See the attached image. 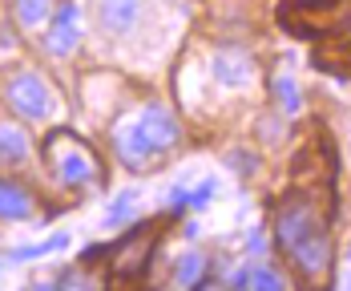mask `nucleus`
Here are the masks:
<instances>
[{"label":"nucleus","instance_id":"obj_14","mask_svg":"<svg viewBox=\"0 0 351 291\" xmlns=\"http://www.w3.org/2000/svg\"><path fill=\"white\" fill-rule=\"evenodd\" d=\"M202 267H206V259H202V255H186V259L178 263L174 283H178V288H194V283H202Z\"/></svg>","mask_w":351,"mask_h":291},{"label":"nucleus","instance_id":"obj_17","mask_svg":"<svg viewBox=\"0 0 351 291\" xmlns=\"http://www.w3.org/2000/svg\"><path fill=\"white\" fill-rule=\"evenodd\" d=\"M210 194H214V182H202V186L194 190V198H190V202H194V207H206V202H210Z\"/></svg>","mask_w":351,"mask_h":291},{"label":"nucleus","instance_id":"obj_16","mask_svg":"<svg viewBox=\"0 0 351 291\" xmlns=\"http://www.w3.org/2000/svg\"><path fill=\"white\" fill-rule=\"evenodd\" d=\"M53 247H65V235H57V239H49V243H36V247H25V251H16V259H29V255H45V251H53Z\"/></svg>","mask_w":351,"mask_h":291},{"label":"nucleus","instance_id":"obj_10","mask_svg":"<svg viewBox=\"0 0 351 291\" xmlns=\"http://www.w3.org/2000/svg\"><path fill=\"white\" fill-rule=\"evenodd\" d=\"M218 81H226V85H246V81H250V61H246L243 53H222V57H218Z\"/></svg>","mask_w":351,"mask_h":291},{"label":"nucleus","instance_id":"obj_11","mask_svg":"<svg viewBox=\"0 0 351 291\" xmlns=\"http://www.w3.org/2000/svg\"><path fill=\"white\" fill-rule=\"evenodd\" d=\"M234 288H271V291H279V288H287V279L254 263V267H246V271H239V275H234Z\"/></svg>","mask_w":351,"mask_h":291},{"label":"nucleus","instance_id":"obj_4","mask_svg":"<svg viewBox=\"0 0 351 291\" xmlns=\"http://www.w3.org/2000/svg\"><path fill=\"white\" fill-rule=\"evenodd\" d=\"M45 158H49V166H53V174H57L61 186H89V182L101 178V162H97V154L81 142L77 134H69V130L49 134V142H45Z\"/></svg>","mask_w":351,"mask_h":291},{"label":"nucleus","instance_id":"obj_12","mask_svg":"<svg viewBox=\"0 0 351 291\" xmlns=\"http://www.w3.org/2000/svg\"><path fill=\"white\" fill-rule=\"evenodd\" d=\"M29 154V142L16 126H0V162H21Z\"/></svg>","mask_w":351,"mask_h":291},{"label":"nucleus","instance_id":"obj_3","mask_svg":"<svg viewBox=\"0 0 351 291\" xmlns=\"http://www.w3.org/2000/svg\"><path fill=\"white\" fill-rule=\"evenodd\" d=\"M279 25L295 36H351V0H282Z\"/></svg>","mask_w":351,"mask_h":291},{"label":"nucleus","instance_id":"obj_5","mask_svg":"<svg viewBox=\"0 0 351 291\" xmlns=\"http://www.w3.org/2000/svg\"><path fill=\"white\" fill-rule=\"evenodd\" d=\"M158 239H162V231L154 226V222H141L134 226L125 239H117L113 243V283H138L141 275L149 271V259H154V247H158Z\"/></svg>","mask_w":351,"mask_h":291},{"label":"nucleus","instance_id":"obj_8","mask_svg":"<svg viewBox=\"0 0 351 291\" xmlns=\"http://www.w3.org/2000/svg\"><path fill=\"white\" fill-rule=\"evenodd\" d=\"M73 45H77V8L65 4V8H61V16H57V25H53L49 49H53V53H69Z\"/></svg>","mask_w":351,"mask_h":291},{"label":"nucleus","instance_id":"obj_18","mask_svg":"<svg viewBox=\"0 0 351 291\" xmlns=\"http://www.w3.org/2000/svg\"><path fill=\"white\" fill-rule=\"evenodd\" d=\"M134 198H138L134 190H130V194H121V202H117V207L109 211V218H121V215H130V207H134Z\"/></svg>","mask_w":351,"mask_h":291},{"label":"nucleus","instance_id":"obj_9","mask_svg":"<svg viewBox=\"0 0 351 291\" xmlns=\"http://www.w3.org/2000/svg\"><path fill=\"white\" fill-rule=\"evenodd\" d=\"M33 215V198L12 186V182H0V218H29Z\"/></svg>","mask_w":351,"mask_h":291},{"label":"nucleus","instance_id":"obj_2","mask_svg":"<svg viewBox=\"0 0 351 291\" xmlns=\"http://www.w3.org/2000/svg\"><path fill=\"white\" fill-rule=\"evenodd\" d=\"M178 146V121L162 106H145L138 117H130L117 134V154L134 166L145 170L154 158H162L166 150Z\"/></svg>","mask_w":351,"mask_h":291},{"label":"nucleus","instance_id":"obj_6","mask_svg":"<svg viewBox=\"0 0 351 291\" xmlns=\"http://www.w3.org/2000/svg\"><path fill=\"white\" fill-rule=\"evenodd\" d=\"M8 106L21 117H29V121H40L53 109V93H49V85L36 73H21V77L8 81Z\"/></svg>","mask_w":351,"mask_h":291},{"label":"nucleus","instance_id":"obj_15","mask_svg":"<svg viewBox=\"0 0 351 291\" xmlns=\"http://www.w3.org/2000/svg\"><path fill=\"white\" fill-rule=\"evenodd\" d=\"M275 93H279V106L287 109V113H295V109H299V89H295V81H291V77H279V81H275Z\"/></svg>","mask_w":351,"mask_h":291},{"label":"nucleus","instance_id":"obj_1","mask_svg":"<svg viewBox=\"0 0 351 291\" xmlns=\"http://www.w3.org/2000/svg\"><path fill=\"white\" fill-rule=\"evenodd\" d=\"M275 243L307 279H319L331 267V202H327V194L291 190L275 211Z\"/></svg>","mask_w":351,"mask_h":291},{"label":"nucleus","instance_id":"obj_7","mask_svg":"<svg viewBox=\"0 0 351 291\" xmlns=\"http://www.w3.org/2000/svg\"><path fill=\"white\" fill-rule=\"evenodd\" d=\"M138 21V0H101L97 4V25L113 36H125Z\"/></svg>","mask_w":351,"mask_h":291},{"label":"nucleus","instance_id":"obj_13","mask_svg":"<svg viewBox=\"0 0 351 291\" xmlns=\"http://www.w3.org/2000/svg\"><path fill=\"white\" fill-rule=\"evenodd\" d=\"M49 12H53V0H16V21H21L25 29L45 25Z\"/></svg>","mask_w":351,"mask_h":291}]
</instances>
